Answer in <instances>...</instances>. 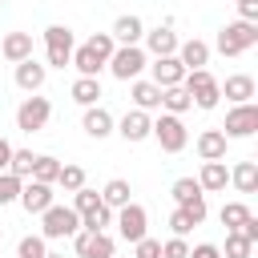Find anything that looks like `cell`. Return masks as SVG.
I'll return each mask as SVG.
<instances>
[{
    "mask_svg": "<svg viewBox=\"0 0 258 258\" xmlns=\"http://www.w3.org/2000/svg\"><path fill=\"white\" fill-rule=\"evenodd\" d=\"M69 97H73L77 105L93 109V105L101 101V81H97V77H77V81H73V89H69Z\"/></svg>",
    "mask_w": 258,
    "mask_h": 258,
    "instance_id": "24",
    "label": "cell"
},
{
    "mask_svg": "<svg viewBox=\"0 0 258 258\" xmlns=\"http://www.w3.org/2000/svg\"><path fill=\"white\" fill-rule=\"evenodd\" d=\"M81 129H85L93 141H105V137L113 133V113H109V109H101V105H93V109H85Z\"/></svg>",
    "mask_w": 258,
    "mask_h": 258,
    "instance_id": "21",
    "label": "cell"
},
{
    "mask_svg": "<svg viewBox=\"0 0 258 258\" xmlns=\"http://www.w3.org/2000/svg\"><path fill=\"white\" fill-rule=\"evenodd\" d=\"M254 44H258V24H250V20H230L226 28H218V40H214V48L222 56H242Z\"/></svg>",
    "mask_w": 258,
    "mask_h": 258,
    "instance_id": "1",
    "label": "cell"
},
{
    "mask_svg": "<svg viewBox=\"0 0 258 258\" xmlns=\"http://www.w3.org/2000/svg\"><path fill=\"white\" fill-rule=\"evenodd\" d=\"M169 194H173V202H177V206H185V202H194V198H206V194H202V185H198V177H177Z\"/></svg>",
    "mask_w": 258,
    "mask_h": 258,
    "instance_id": "33",
    "label": "cell"
},
{
    "mask_svg": "<svg viewBox=\"0 0 258 258\" xmlns=\"http://www.w3.org/2000/svg\"><path fill=\"white\" fill-rule=\"evenodd\" d=\"M109 36H113V44H141V36H145V24H141V16H117L113 20V28H109Z\"/></svg>",
    "mask_w": 258,
    "mask_h": 258,
    "instance_id": "16",
    "label": "cell"
},
{
    "mask_svg": "<svg viewBox=\"0 0 258 258\" xmlns=\"http://www.w3.org/2000/svg\"><path fill=\"white\" fill-rule=\"evenodd\" d=\"M177 60H181V69H185V73L206 69V64H210V44H206V40H198V36H194V40H181V44H177Z\"/></svg>",
    "mask_w": 258,
    "mask_h": 258,
    "instance_id": "17",
    "label": "cell"
},
{
    "mask_svg": "<svg viewBox=\"0 0 258 258\" xmlns=\"http://www.w3.org/2000/svg\"><path fill=\"white\" fill-rule=\"evenodd\" d=\"M149 81L157 85V89H173V85H181L185 81V69H181V60L177 56H157L153 64H149Z\"/></svg>",
    "mask_w": 258,
    "mask_h": 258,
    "instance_id": "12",
    "label": "cell"
},
{
    "mask_svg": "<svg viewBox=\"0 0 258 258\" xmlns=\"http://www.w3.org/2000/svg\"><path fill=\"white\" fill-rule=\"evenodd\" d=\"M48 117H52V105H48V97H36V93H28V97L20 101V109H16V129H20V133H40V129L48 125Z\"/></svg>",
    "mask_w": 258,
    "mask_h": 258,
    "instance_id": "6",
    "label": "cell"
},
{
    "mask_svg": "<svg viewBox=\"0 0 258 258\" xmlns=\"http://www.w3.org/2000/svg\"><path fill=\"white\" fill-rule=\"evenodd\" d=\"M69 64H73V69H77L81 77H97V73L105 69V60H101V56H97V52H93L89 44H81V48H73V60H69Z\"/></svg>",
    "mask_w": 258,
    "mask_h": 258,
    "instance_id": "25",
    "label": "cell"
},
{
    "mask_svg": "<svg viewBox=\"0 0 258 258\" xmlns=\"http://www.w3.org/2000/svg\"><path fill=\"white\" fill-rule=\"evenodd\" d=\"M230 181L238 185V194H254L258 189V161H238L230 169Z\"/></svg>",
    "mask_w": 258,
    "mask_h": 258,
    "instance_id": "26",
    "label": "cell"
},
{
    "mask_svg": "<svg viewBox=\"0 0 258 258\" xmlns=\"http://www.w3.org/2000/svg\"><path fill=\"white\" fill-rule=\"evenodd\" d=\"M113 129H117V133H121L129 145H137V141H145V137H149L153 121H149V113H141V109H129V113H125V117H121Z\"/></svg>",
    "mask_w": 258,
    "mask_h": 258,
    "instance_id": "13",
    "label": "cell"
},
{
    "mask_svg": "<svg viewBox=\"0 0 258 258\" xmlns=\"http://www.w3.org/2000/svg\"><path fill=\"white\" fill-rule=\"evenodd\" d=\"M105 226H113V210H109L105 202H101L93 214L81 218V230H89V234H105Z\"/></svg>",
    "mask_w": 258,
    "mask_h": 258,
    "instance_id": "32",
    "label": "cell"
},
{
    "mask_svg": "<svg viewBox=\"0 0 258 258\" xmlns=\"http://www.w3.org/2000/svg\"><path fill=\"white\" fill-rule=\"evenodd\" d=\"M149 137H157V145H161L165 153H181V149L189 145V133H185L181 117H173V113H161V117L153 121Z\"/></svg>",
    "mask_w": 258,
    "mask_h": 258,
    "instance_id": "7",
    "label": "cell"
},
{
    "mask_svg": "<svg viewBox=\"0 0 258 258\" xmlns=\"http://www.w3.org/2000/svg\"><path fill=\"white\" fill-rule=\"evenodd\" d=\"M81 230V218H77V210L73 206H48L44 214H40V238L44 242H56V238H73Z\"/></svg>",
    "mask_w": 258,
    "mask_h": 258,
    "instance_id": "4",
    "label": "cell"
},
{
    "mask_svg": "<svg viewBox=\"0 0 258 258\" xmlns=\"http://www.w3.org/2000/svg\"><path fill=\"white\" fill-rule=\"evenodd\" d=\"M133 246H137V254H133V258H161V242H157V238H149V234H145L141 242H133Z\"/></svg>",
    "mask_w": 258,
    "mask_h": 258,
    "instance_id": "41",
    "label": "cell"
},
{
    "mask_svg": "<svg viewBox=\"0 0 258 258\" xmlns=\"http://www.w3.org/2000/svg\"><path fill=\"white\" fill-rule=\"evenodd\" d=\"M56 173H60V161H56V157H48V153H36V165H32V177H28V181L52 185V181H56Z\"/></svg>",
    "mask_w": 258,
    "mask_h": 258,
    "instance_id": "29",
    "label": "cell"
},
{
    "mask_svg": "<svg viewBox=\"0 0 258 258\" xmlns=\"http://www.w3.org/2000/svg\"><path fill=\"white\" fill-rule=\"evenodd\" d=\"M16 202H20L28 214H44V210L52 206V185H40V181H24Z\"/></svg>",
    "mask_w": 258,
    "mask_h": 258,
    "instance_id": "15",
    "label": "cell"
},
{
    "mask_svg": "<svg viewBox=\"0 0 258 258\" xmlns=\"http://www.w3.org/2000/svg\"><path fill=\"white\" fill-rule=\"evenodd\" d=\"M101 206V194L97 189H89V185H81L77 194H73V210H77V218H85V214H93Z\"/></svg>",
    "mask_w": 258,
    "mask_h": 258,
    "instance_id": "35",
    "label": "cell"
},
{
    "mask_svg": "<svg viewBox=\"0 0 258 258\" xmlns=\"http://www.w3.org/2000/svg\"><path fill=\"white\" fill-rule=\"evenodd\" d=\"M32 165H36V153H32V149H12L8 173H16L20 181H28V177H32Z\"/></svg>",
    "mask_w": 258,
    "mask_h": 258,
    "instance_id": "31",
    "label": "cell"
},
{
    "mask_svg": "<svg viewBox=\"0 0 258 258\" xmlns=\"http://www.w3.org/2000/svg\"><path fill=\"white\" fill-rule=\"evenodd\" d=\"M8 161H12V141H8V137H0V173L8 169Z\"/></svg>",
    "mask_w": 258,
    "mask_h": 258,
    "instance_id": "45",
    "label": "cell"
},
{
    "mask_svg": "<svg viewBox=\"0 0 258 258\" xmlns=\"http://www.w3.org/2000/svg\"><path fill=\"white\" fill-rule=\"evenodd\" d=\"M218 89H222V97L234 101V105H246V101L258 93V85H254L250 73H234V77H226V85H218Z\"/></svg>",
    "mask_w": 258,
    "mask_h": 258,
    "instance_id": "18",
    "label": "cell"
},
{
    "mask_svg": "<svg viewBox=\"0 0 258 258\" xmlns=\"http://www.w3.org/2000/svg\"><path fill=\"white\" fill-rule=\"evenodd\" d=\"M73 250H77L81 258H113L117 242H113V234H89V230H77V234H73Z\"/></svg>",
    "mask_w": 258,
    "mask_h": 258,
    "instance_id": "10",
    "label": "cell"
},
{
    "mask_svg": "<svg viewBox=\"0 0 258 258\" xmlns=\"http://www.w3.org/2000/svg\"><path fill=\"white\" fill-rule=\"evenodd\" d=\"M161 258H189V242L185 238H169L161 246Z\"/></svg>",
    "mask_w": 258,
    "mask_h": 258,
    "instance_id": "42",
    "label": "cell"
},
{
    "mask_svg": "<svg viewBox=\"0 0 258 258\" xmlns=\"http://www.w3.org/2000/svg\"><path fill=\"white\" fill-rule=\"evenodd\" d=\"M169 230H173V238H185V234L194 230L189 214H185V210H173V214H169Z\"/></svg>",
    "mask_w": 258,
    "mask_h": 258,
    "instance_id": "40",
    "label": "cell"
},
{
    "mask_svg": "<svg viewBox=\"0 0 258 258\" xmlns=\"http://www.w3.org/2000/svg\"><path fill=\"white\" fill-rule=\"evenodd\" d=\"M73 48H77V40H73L69 24H48L44 28V60H48L44 69H69Z\"/></svg>",
    "mask_w": 258,
    "mask_h": 258,
    "instance_id": "2",
    "label": "cell"
},
{
    "mask_svg": "<svg viewBox=\"0 0 258 258\" xmlns=\"http://www.w3.org/2000/svg\"><path fill=\"white\" fill-rule=\"evenodd\" d=\"M226 181H230L226 161H202V173H198L202 194H218V189H226Z\"/></svg>",
    "mask_w": 258,
    "mask_h": 258,
    "instance_id": "23",
    "label": "cell"
},
{
    "mask_svg": "<svg viewBox=\"0 0 258 258\" xmlns=\"http://www.w3.org/2000/svg\"><path fill=\"white\" fill-rule=\"evenodd\" d=\"M226 137H254L258 133V105L246 101V105H234L226 113V125H222Z\"/></svg>",
    "mask_w": 258,
    "mask_h": 258,
    "instance_id": "9",
    "label": "cell"
},
{
    "mask_svg": "<svg viewBox=\"0 0 258 258\" xmlns=\"http://www.w3.org/2000/svg\"><path fill=\"white\" fill-rule=\"evenodd\" d=\"M129 97H133V109H141V113H149V109H161V89L153 85V81H133L129 85Z\"/></svg>",
    "mask_w": 258,
    "mask_h": 258,
    "instance_id": "22",
    "label": "cell"
},
{
    "mask_svg": "<svg viewBox=\"0 0 258 258\" xmlns=\"http://www.w3.org/2000/svg\"><path fill=\"white\" fill-rule=\"evenodd\" d=\"M226 141H230V137H226L222 129H202L194 145H198V157H202V161H222V157H226Z\"/></svg>",
    "mask_w": 258,
    "mask_h": 258,
    "instance_id": "19",
    "label": "cell"
},
{
    "mask_svg": "<svg viewBox=\"0 0 258 258\" xmlns=\"http://www.w3.org/2000/svg\"><path fill=\"white\" fill-rule=\"evenodd\" d=\"M181 89L189 93V101H194L198 109H218V101H222V89H218V81H214L210 69H194V73H185Z\"/></svg>",
    "mask_w": 258,
    "mask_h": 258,
    "instance_id": "5",
    "label": "cell"
},
{
    "mask_svg": "<svg viewBox=\"0 0 258 258\" xmlns=\"http://www.w3.org/2000/svg\"><path fill=\"white\" fill-rule=\"evenodd\" d=\"M44 81H48V69H44L36 56H28V60L16 64V89H24V93H40Z\"/></svg>",
    "mask_w": 258,
    "mask_h": 258,
    "instance_id": "14",
    "label": "cell"
},
{
    "mask_svg": "<svg viewBox=\"0 0 258 258\" xmlns=\"http://www.w3.org/2000/svg\"><path fill=\"white\" fill-rule=\"evenodd\" d=\"M189 258H222V250L214 242H198V246H189Z\"/></svg>",
    "mask_w": 258,
    "mask_h": 258,
    "instance_id": "44",
    "label": "cell"
},
{
    "mask_svg": "<svg viewBox=\"0 0 258 258\" xmlns=\"http://www.w3.org/2000/svg\"><path fill=\"white\" fill-rule=\"evenodd\" d=\"M85 44H89V48H93V52H97V56H101V60H105V64H109V56H113V48H117V44H113V36H109V32H93V36H89V40H85Z\"/></svg>",
    "mask_w": 258,
    "mask_h": 258,
    "instance_id": "39",
    "label": "cell"
},
{
    "mask_svg": "<svg viewBox=\"0 0 258 258\" xmlns=\"http://www.w3.org/2000/svg\"><path fill=\"white\" fill-rule=\"evenodd\" d=\"M254 254V242H246L238 230H230L226 234V250H222V258H250Z\"/></svg>",
    "mask_w": 258,
    "mask_h": 258,
    "instance_id": "36",
    "label": "cell"
},
{
    "mask_svg": "<svg viewBox=\"0 0 258 258\" xmlns=\"http://www.w3.org/2000/svg\"><path fill=\"white\" fill-rule=\"evenodd\" d=\"M218 218H222V226H226V234H230V230H242V222L250 218V206H246V202H226Z\"/></svg>",
    "mask_w": 258,
    "mask_h": 258,
    "instance_id": "30",
    "label": "cell"
},
{
    "mask_svg": "<svg viewBox=\"0 0 258 258\" xmlns=\"http://www.w3.org/2000/svg\"><path fill=\"white\" fill-rule=\"evenodd\" d=\"M113 222H117V234H121L125 242H141V238H145V226H149V214H145V206L129 202V206L113 210Z\"/></svg>",
    "mask_w": 258,
    "mask_h": 258,
    "instance_id": "8",
    "label": "cell"
},
{
    "mask_svg": "<svg viewBox=\"0 0 258 258\" xmlns=\"http://www.w3.org/2000/svg\"><path fill=\"white\" fill-rule=\"evenodd\" d=\"M185 109H194V101H189V93H185L181 85H173V89H161V113H173V117H181Z\"/></svg>",
    "mask_w": 258,
    "mask_h": 258,
    "instance_id": "28",
    "label": "cell"
},
{
    "mask_svg": "<svg viewBox=\"0 0 258 258\" xmlns=\"http://www.w3.org/2000/svg\"><path fill=\"white\" fill-rule=\"evenodd\" d=\"M16 254H20V258H44V254H48V242H44L40 234H28V238H20Z\"/></svg>",
    "mask_w": 258,
    "mask_h": 258,
    "instance_id": "37",
    "label": "cell"
},
{
    "mask_svg": "<svg viewBox=\"0 0 258 258\" xmlns=\"http://www.w3.org/2000/svg\"><path fill=\"white\" fill-rule=\"evenodd\" d=\"M56 185H64V194H77V189L85 185V169H81V165H64V161H60Z\"/></svg>",
    "mask_w": 258,
    "mask_h": 258,
    "instance_id": "34",
    "label": "cell"
},
{
    "mask_svg": "<svg viewBox=\"0 0 258 258\" xmlns=\"http://www.w3.org/2000/svg\"><path fill=\"white\" fill-rule=\"evenodd\" d=\"M129 194H133V185H129L125 177H113V181L101 189V202H105L109 210H121V206H129V202H133Z\"/></svg>",
    "mask_w": 258,
    "mask_h": 258,
    "instance_id": "27",
    "label": "cell"
},
{
    "mask_svg": "<svg viewBox=\"0 0 258 258\" xmlns=\"http://www.w3.org/2000/svg\"><path fill=\"white\" fill-rule=\"evenodd\" d=\"M44 258H64V254H44Z\"/></svg>",
    "mask_w": 258,
    "mask_h": 258,
    "instance_id": "47",
    "label": "cell"
},
{
    "mask_svg": "<svg viewBox=\"0 0 258 258\" xmlns=\"http://www.w3.org/2000/svg\"><path fill=\"white\" fill-rule=\"evenodd\" d=\"M177 210H185L194 226H202V222H206V198H194V202H185V206H177Z\"/></svg>",
    "mask_w": 258,
    "mask_h": 258,
    "instance_id": "43",
    "label": "cell"
},
{
    "mask_svg": "<svg viewBox=\"0 0 258 258\" xmlns=\"http://www.w3.org/2000/svg\"><path fill=\"white\" fill-rule=\"evenodd\" d=\"M145 64H149V56H145V48H141V44H117L105 69H109L117 81H125V85H129V81H137V77L145 73Z\"/></svg>",
    "mask_w": 258,
    "mask_h": 258,
    "instance_id": "3",
    "label": "cell"
},
{
    "mask_svg": "<svg viewBox=\"0 0 258 258\" xmlns=\"http://www.w3.org/2000/svg\"><path fill=\"white\" fill-rule=\"evenodd\" d=\"M141 40H145V48L153 52V60H157V56H177V44H181V40H177V32H173L169 24H157V28H149Z\"/></svg>",
    "mask_w": 258,
    "mask_h": 258,
    "instance_id": "11",
    "label": "cell"
},
{
    "mask_svg": "<svg viewBox=\"0 0 258 258\" xmlns=\"http://www.w3.org/2000/svg\"><path fill=\"white\" fill-rule=\"evenodd\" d=\"M20 185H24V181H20L16 173L4 169V173H0V206H12V202L20 198Z\"/></svg>",
    "mask_w": 258,
    "mask_h": 258,
    "instance_id": "38",
    "label": "cell"
},
{
    "mask_svg": "<svg viewBox=\"0 0 258 258\" xmlns=\"http://www.w3.org/2000/svg\"><path fill=\"white\" fill-rule=\"evenodd\" d=\"M0 56L12 60V64L28 60V56H32V32H8V36L0 40Z\"/></svg>",
    "mask_w": 258,
    "mask_h": 258,
    "instance_id": "20",
    "label": "cell"
},
{
    "mask_svg": "<svg viewBox=\"0 0 258 258\" xmlns=\"http://www.w3.org/2000/svg\"><path fill=\"white\" fill-rule=\"evenodd\" d=\"M242 4H258V0H238V8H242Z\"/></svg>",
    "mask_w": 258,
    "mask_h": 258,
    "instance_id": "46",
    "label": "cell"
}]
</instances>
